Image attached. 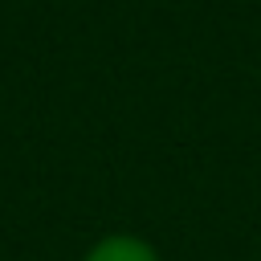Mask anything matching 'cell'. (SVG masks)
<instances>
[{"mask_svg":"<svg viewBox=\"0 0 261 261\" xmlns=\"http://www.w3.org/2000/svg\"><path fill=\"white\" fill-rule=\"evenodd\" d=\"M86 261H159V253L139 237H106L86 253Z\"/></svg>","mask_w":261,"mask_h":261,"instance_id":"6da1fadb","label":"cell"}]
</instances>
